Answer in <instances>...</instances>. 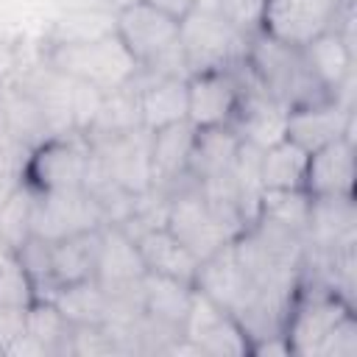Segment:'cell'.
I'll return each mask as SVG.
<instances>
[{
    "mask_svg": "<svg viewBox=\"0 0 357 357\" xmlns=\"http://www.w3.org/2000/svg\"><path fill=\"white\" fill-rule=\"evenodd\" d=\"M120 42L139 61L142 70L153 75L190 78V67L178 42V20L165 14L148 0H134L117 8V31Z\"/></svg>",
    "mask_w": 357,
    "mask_h": 357,
    "instance_id": "1",
    "label": "cell"
},
{
    "mask_svg": "<svg viewBox=\"0 0 357 357\" xmlns=\"http://www.w3.org/2000/svg\"><path fill=\"white\" fill-rule=\"evenodd\" d=\"M245 61L251 73L259 78V84L287 109L329 98V92L310 73L301 47L287 45L271 36L268 31H257L248 36Z\"/></svg>",
    "mask_w": 357,
    "mask_h": 357,
    "instance_id": "2",
    "label": "cell"
},
{
    "mask_svg": "<svg viewBox=\"0 0 357 357\" xmlns=\"http://www.w3.org/2000/svg\"><path fill=\"white\" fill-rule=\"evenodd\" d=\"M42 53L50 67H56L64 75L92 84L103 95L131 84L139 73V61L128 53V47L120 42L117 33L95 39V42H78V45H45L42 42Z\"/></svg>",
    "mask_w": 357,
    "mask_h": 357,
    "instance_id": "3",
    "label": "cell"
},
{
    "mask_svg": "<svg viewBox=\"0 0 357 357\" xmlns=\"http://www.w3.org/2000/svg\"><path fill=\"white\" fill-rule=\"evenodd\" d=\"M178 42L192 73L206 70H229L237 61L245 59L248 36L237 31L218 6L195 3L181 20H178Z\"/></svg>",
    "mask_w": 357,
    "mask_h": 357,
    "instance_id": "4",
    "label": "cell"
},
{
    "mask_svg": "<svg viewBox=\"0 0 357 357\" xmlns=\"http://www.w3.org/2000/svg\"><path fill=\"white\" fill-rule=\"evenodd\" d=\"M346 315H351V304L340 293L321 282L301 279L284 321V337L290 343V351L301 357H318L321 343Z\"/></svg>",
    "mask_w": 357,
    "mask_h": 357,
    "instance_id": "5",
    "label": "cell"
},
{
    "mask_svg": "<svg viewBox=\"0 0 357 357\" xmlns=\"http://www.w3.org/2000/svg\"><path fill=\"white\" fill-rule=\"evenodd\" d=\"M165 226L201 262L237 240V234L209 209V204L204 201L195 178L184 181L178 190L170 192V209H167V223Z\"/></svg>",
    "mask_w": 357,
    "mask_h": 357,
    "instance_id": "6",
    "label": "cell"
},
{
    "mask_svg": "<svg viewBox=\"0 0 357 357\" xmlns=\"http://www.w3.org/2000/svg\"><path fill=\"white\" fill-rule=\"evenodd\" d=\"M89 156L92 145L84 134H56L31 151L22 178L39 192L81 187Z\"/></svg>",
    "mask_w": 357,
    "mask_h": 357,
    "instance_id": "7",
    "label": "cell"
},
{
    "mask_svg": "<svg viewBox=\"0 0 357 357\" xmlns=\"http://www.w3.org/2000/svg\"><path fill=\"white\" fill-rule=\"evenodd\" d=\"M181 335L198 346L204 357H243L248 354V335L240 321L220 307L215 298L192 290V301L187 318L181 324Z\"/></svg>",
    "mask_w": 357,
    "mask_h": 357,
    "instance_id": "8",
    "label": "cell"
},
{
    "mask_svg": "<svg viewBox=\"0 0 357 357\" xmlns=\"http://www.w3.org/2000/svg\"><path fill=\"white\" fill-rule=\"evenodd\" d=\"M106 226V218L95 198L84 187H67V190H45L36 198L33 209V234L42 240H64L73 234L95 231Z\"/></svg>",
    "mask_w": 357,
    "mask_h": 357,
    "instance_id": "9",
    "label": "cell"
},
{
    "mask_svg": "<svg viewBox=\"0 0 357 357\" xmlns=\"http://www.w3.org/2000/svg\"><path fill=\"white\" fill-rule=\"evenodd\" d=\"M86 139L92 145V153L103 162V167L114 176V181L123 190H128L131 195H139V192L151 190V184H153V176H151V131L145 126L123 131V134L86 137Z\"/></svg>",
    "mask_w": 357,
    "mask_h": 357,
    "instance_id": "10",
    "label": "cell"
},
{
    "mask_svg": "<svg viewBox=\"0 0 357 357\" xmlns=\"http://www.w3.org/2000/svg\"><path fill=\"white\" fill-rule=\"evenodd\" d=\"M145 262L139 257L137 240L120 226H100V248L95 265V282L106 296H142Z\"/></svg>",
    "mask_w": 357,
    "mask_h": 357,
    "instance_id": "11",
    "label": "cell"
},
{
    "mask_svg": "<svg viewBox=\"0 0 357 357\" xmlns=\"http://www.w3.org/2000/svg\"><path fill=\"white\" fill-rule=\"evenodd\" d=\"M340 6L343 0H268L262 31L287 45L304 47L335 25Z\"/></svg>",
    "mask_w": 357,
    "mask_h": 357,
    "instance_id": "12",
    "label": "cell"
},
{
    "mask_svg": "<svg viewBox=\"0 0 357 357\" xmlns=\"http://www.w3.org/2000/svg\"><path fill=\"white\" fill-rule=\"evenodd\" d=\"M240 103L234 70H206L187 78V120L195 128L229 126Z\"/></svg>",
    "mask_w": 357,
    "mask_h": 357,
    "instance_id": "13",
    "label": "cell"
},
{
    "mask_svg": "<svg viewBox=\"0 0 357 357\" xmlns=\"http://www.w3.org/2000/svg\"><path fill=\"white\" fill-rule=\"evenodd\" d=\"M351 128H354V112L343 109L332 98H324L315 103L287 109L284 137L298 148H304L307 153H312L340 137H354Z\"/></svg>",
    "mask_w": 357,
    "mask_h": 357,
    "instance_id": "14",
    "label": "cell"
},
{
    "mask_svg": "<svg viewBox=\"0 0 357 357\" xmlns=\"http://www.w3.org/2000/svg\"><path fill=\"white\" fill-rule=\"evenodd\" d=\"M195 287L209 298H215L220 307H226L234 318L257 298V287L245 273V268L240 265V259L234 257L231 243L198 265Z\"/></svg>",
    "mask_w": 357,
    "mask_h": 357,
    "instance_id": "15",
    "label": "cell"
},
{
    "mask_svg": "<svg viewBox=\"0 0 357 357\" xmlns=\"http://www.w3.org/2000/svg\"><path fill=\"white\" fill-rule=\"evenodd\" d=\"M195 134L198 128L190 120L151 131V176H153L151 187H159L170 195L184 181H190L187 165L195 145Z\"/></svg>",
    "mask_w": 357,
    "mask_h": 357,
    "instance_id": "16",
    "label": "cell"
},
{
    "mask_svg": "<svg viewBox=\"0 0 357 357\" xmlns=\"http://www.w3.org/2000/svg\"><path fill=\"white\" fill-rule=\"evenodd\" d=\"M304 190L312 198H354V137H340L310 153Z\"/></svg>",
    "mask_w": 357,
    "mask_h": 357,
    "instance_id": "17",
    "label": "cell"
},
{
    "mask_svg": "<svg viewBox=\"0 0 357 357\" xmlns=\"http://www.w3.org/2000/svg\"><path fill=\"white\" fill-rule=\"evenodd\" d=\"M134 86L139 92V114L148 131L187 120V78L153 75L139 67Z\"/></svg>",
    "mask_w": 357,
    "mask_h": 357,
    "instance_id": "18",
    "label": "cell"
},
{
    "mask_svg": "<svg viewBox=\"0 0 357 357\" xmlns=\"http://www.w3.org/2000/svg\"><path fill=\"white\" fill-rule=\"evenodd\" d=\"M354 198H312L304 245L332 251L354 245Z\"/></svg>",
    "mask_w": 357,
    "mask_h": 357,
    "instance_id": "19",
    "label": "cell"
},
{
    "mask_svg": "<svg viewBox=\"0 0 357 357\" xmlns=\"http://www.w3.org/2000/svg\"><path fill=\"white\" fill-rule=\"evenodd\" d=\"M137 248H139V257L145 262V271L162 273V276H170V279H178V282L195 287V276H198L201 259L176 234H170L167 226L139 234L137 237Z\"/></svg>",
    "mask_w": 357,
    "mask_h": 357,
    "instance_id": "20",
    "label": "cell"
},
{
    "mask_svg": "<svg viewBox=\"0 0 357 357\" xmlns=\"http://www.w3.org/2000/svg\"><path fill=\"white\" fill-rule=\"evenodd\" d=\"M0 126L31 151L42 145L47 137H53L42 109L28 95V89L14 78L0 84Z\"/></svg>",
    "mask_w": 357,
    "mask_h": 357,
    "instance_id": "21",
    "label": "cell"
},
{
    "mask_svg": "<svg viewBox=\"0 0 357 357\" xmlns=\"http://www.w3.org/2000/svg\"><path fill=\"white\" fill-rule=\"evenodd\" d=\"M98 248H100V229L73 234L64 240L50 243V273H53V287L75 284L84 279H95V265H98ZM53 290V293H56Z\"/></svg>",
    "mask_w": 357,
    "mask_h": 357,
    "instance_id": "22",
    "label": "cell"
},
{
    "mask_svg": "<svg viewBox=\"0 0 357 357\" xmlns=\"http://www.w3.org/2000/svg\"><path fill=\"white\" fill-rule=\"evenodd\" d=\"M240 145L243 142L231 131V126L198 128L195 145H192V153H190V165H187L190 178L204 181V178H212V176L231 173Z\"/></svg>",
    "mask_w": 357,
    "mask_h": 357,
    "instance_id": "23",
    "label": "cell"
},
{
    "mask_svg": "<svg viewBox=\"0 0 357 357\" xmlns=\"http://www.w3.org/2000/svg\"><path fill=\"white\" fill-rule=\"evenodd\" d=\"M301 53H304V61H307L310 73L329 92V98L340 86V81L354 70V50L343 42V36L335 28H329V31L318 33L315 39H310L301 47Z\"/></svg>",
    "mask_w": 357,
    "mask_h": 357,
    "instance_id": "24",
    "label": "cell"
},
{
    "mask_svg": "<svg viewBox=\"0 0 357 357\" xmlns=\"http://www.w3.org/2000/svg\"><path fill=\"white\" fill-rule=\"evenodd\" d=\"M192 290H195L192 284H184L178 279L145 271V276H142V310L148 318L181 332V324H184L190 301H192Z\"/></svg>",
    "mask_w": 357,
    "mask_h": 357,
    "instance_id": "25",
    "label": "cell"
},
{
    "mask_svg": "<svg viewBox=\"0 0 357 357\" xmlns=\"http://www.w3.org/2000/svg\"><path fill=\"white\" fill-rule=\"evenodd\" d=\"M117 31L114 8H92V11H70L56 14L45 31V45H78L112 36Z\"/></svg>",
    "mask_w": 357,
    "mask_h": 357,
    "instance_id": "26",
    "label": "cell"
},
{
    "mask_svg": "<svg viewBox=\"0 0 357 357\" xmlns=\"http://www.w3.org/2000/svg\"><path fill=\"white\" fill-rule=\"evenodd\" d=\"M307 162H310V153L284 137L282 142L265 148L259 156L262 187L265 190H304Z\"/></svg>",
    "mask_w": 357,
    "mask_h": 357,
    "instance_id": "27",
    "label": "cell"
},
{
    "mask_svg": "<svg viewBox=\"0 0 357 357\" xmlns=\"http://www.w3.org/2000/svg\"><path fill=\"white\" fill-rule=\"evenodd\" d=\"M142 126V114H139V92L131 84L106 92L100 100V109L92 120V126L86 128V137H106V134H123L131 128Z\"/></svg>",
    "mask_w": 357,
    "mask_h": 357,
    "instance_id": "28",
    "label": "cell"
},
{
    "mask_svg": "<svg viewBox=\"0 0 357 357\" xmlns=\"http://www.w3.org/2000/svg\"><path fill=\"white\" fill-rule=\"evenodd\" d=\"M25 332L42 346L47 354H70L73 343V324L59 312V307L50 298H33L28 304Z\"/></svg>",
    "mask_w": 357,
    "mask_h": 357,
    "instance_id": "29",
    "label": "cell"
},
{
    "mask_svg": "<svg viewBox=\"0 0 357 357\" xmlns=\"http://www.w3.org/2000/svg\"><path fill=\"white\" fill-rule=\"evenodd\" d=\"M39 190L25 178L8 192L0 204V245L17 251L33 234V209H36Z\"/></svg>",
    "mask_w": 357,
    "mask_h": 357,
    "instance_id": "30",
    "label": "cell"
},
{
    "mask_svg": "<svg viewBox=\"0 0 357 357\" xmlns=\"http://www.w3.org/2000/svg\"><path fill=\"white\" fill-rule=\"evenodd\" d=\"M50 301L59 307V312L73 326H78V324H103L106 307H109V296L103 293V287L95 279L64 284L50 296Z\"/></svg>",
    "mask_w": 357,
    "mask_h": 357,
    "instance_id": "31",
    "label": "cell"
},
{
    "mask_svg": "<svg viewBox=\"0 0 357 357\" xmlns=\"http://www.w3.org/2000/svg\"><path fill=\"white\" fill-rule=\"evenodd\" d=\"M310 206H312V195L307 190H265L262 201H259L257 220H268L273 226H282V229L304 237L307 220H310Z\"/></svg>",
    "mask_w": 357,
    "mask_h": 357,
    "instance_id": "32",
    "label": "cell"
},
{
    "mask_svg": "<svg viewBox=\"0 0 357 357\" xmlns=\"http://www.w3.org/2000/svg\"><path fill=\"white\" fill-rule=\"evenodd\" d=\"M36 298L33 284L25 273V268L20 265L17 254L6 245H0V304H17V307H28Z\"/></svg>",
    "mask_w": 357,
    "mask_h": 357,
    "instance_id": "33",
    "label": "cell"
},
{
    "mask_svg": "<svg viewBox=\"0 0 357 357\" xmlns=\"http://www.w3.org/2000/svg\"><path fill=\"white\" fill-rule=\"evenodd\" d=\"M268 0H218V11L245 36L262 31Z\"/></svg>",
    "mask_w": 357,
    "mask_h": 357,
    "instance_id": "34",
    "label": "cell"
},
{
    "mask_svg": "<svg viewBox=\"0 0 357 357\" xmlns=\"http://www.w3.org/2000/svg\"><path fill=\"white\" fill-rule=\"evenodd\" d=\"M70 354L95 357V354H120V351H117L114 337L100 324H78V326H73Z\"/></svg>",
    "mask_w": 357,
    "mask_h": 357,
    "instance_id": "35",
    "label": "cell"
},
{
    "mask_svg": "<svg viewBox=\"0 0 357 357\" xmlns=\"http://www.w3.org/2000/svg\"><path fill=\"white\" fill-rule=\"evenodd\" d=\"M354 354H357V324L354 315H346L321 343L318 357H354Z\"/></svg>",
    "mask_w": 357,
    "mask_h": 357,
    "instance_id": "36",
    "label": "cell"
},
{
    "mask_svg": "<svg viewBox=\"0 0 357 357\" xmlns=\"http://www.w3.org/2000/svg\"><path fill=\"white\" fill-rule=\"evenodd\" d=\"M25 318H28V307L0 304V349H3V354L17 337L25 335Z\"/></svg>",
    "mask_w": 357,
    "mask_h": 357,
    "instance_id": "37",
    "label": "cell"
},
{
    "mask_svg": "<svg viewBox=\"0 0 357 357\" xmlns=\"http://www.w3.org/2000/svg\"><path fill=\"white\" fill-rule=\"evenodd\" d=\"M248 354H257V357H265V354H268V357H271V354H276V357H287V354H293V351H290V343H287L284 335H271V337L251 340Z\"/></svg>",
    "mask_w": 357,
    "mask_h": 357,
    "instance_id": "38",
    "label": "cell"
},
{
    "mask_svg": "<svg viewBox=\"0 0 357 357\" xmlns=\"http://www.w3.org/2000/svg\"><path fill=\"white\" fill-rule=\"evenodd\" d=\"M17 67H20V45L0 36V84L14 78Z\"/></svg>",
    "mask_w": 357,
    "mask_h": 357,
    "instance_id": "39",
    "label": "cell"
},
{
    "mask_svg": "<svg viewBox=\"0 0 357 357\" xmlns=\"http://www.w3.org/2000/svg\"><path fill=\"white\" fill-rule=\"evenodd\" d=\"M56 14H70V11H92V8H114L112 0H50Z\"/></svg>",
    "mask_w": 357,
    "mask_h": 357,
    "instance_id": "40",
    "label": "cell"
},
{
    "mask_svg": "<svg viewBox=\"0 0 357 357\" xmlns=\"http://www.w3.org/2000/svg\"><path fill=\"white\" fill-rule=\"evenodd\" d=\"M148 3H153L156 8H162L165 14H170V17H176V20H181V17L195 6V0H148Z\"/></svg>",
    "mask_w": 357,
    "mask_h": 357,
    "instance_id": "41",
    "label": "cell"
},
{
    "mask_svg": "<svg viewBox=\"0 0 357 357\" xmlns=\"http://www.w3.org/2000/svg\"><path fill=\"white\" fill-rule=\"evenodd\" d=\"M20 181H22V178H17V176H8V173H3V170H0V204L8 198V192H11V190H14Z\"/></svg>",
    "mask_w": 357,
    "mask_h": 357,
    "instance_id": "42",
    "label": "cell"
},
{
    "mask_svg": "<svg viewBox=\"0 0 357 357\" xmlns=\"http://www.w3.org/2000/svg\"><path fill=\"white\" fill-rule=\"evenodd\" d=\"M0 354H3V349H0Z\"/></svg>",
    "mask_w": 357,
    "mask_h": 357,
    "instance_id": "43",
    "label": "cell"
}]
</instances>
